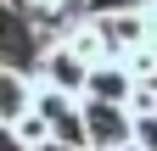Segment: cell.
Masks as SVG:
<instances>
[{
	"instance_id": "cell-6",
	"label": "cell",
	"mask_w": 157,
	"mask_h": 151,
	"mask_svg": "<svg viewBox=\"0 0 157 151\" xmlns=\"http://www.w3.org/2000/svg\"><path fill=\"white\" fill-rule=\"evenodd\" d=\"M34 112H45L51 129H56L62 118H73V112H78V95H67V90H56V84H34Z\"/></svg>"
},
{
	"instance_id": "cell-4",
	"label": "cell",
	"mask_w": 157,
	"mask_h": 151,
	"mask_svg": "<svg viewBox=\"0 0 157 151\" xmlns=\"http://www.w3.org/2000/svg\"><path fill=\"white\" fill-rule=\"evenodd\" d=\"M95 23H101L112 56H124V50H135V45H146V6H135V11H95Z\"/></svg>"
},
{
	"instance_id": "cell-12",
	"label": "cell",
	"mask_w": 157,
	"mask_h": 151,
	"mask_svg": "<svg viewBox=\"0 0 157 151\" xmlns=\"http://www.w3.org/2000/svg\"><path fill=\"white\" fill-rule=\"evenodd\" d=\"M0 151H23V145H17V134H11V123H0Z\"/></svg>"
},
{
	"instance_id": "cell-3",
	"label": "cell",
	"mask_w": 157,
	"mask_h": 151,
	"mask_svg": "<svg viewBox=\"0 0 157 151\" xmlns=\"http://www.w3.org/2000/svg\"><path fill=\"white\" fill-rule=\"evenodd\" d=\"M34 73L28 67H11V62H0V123H17L23 112L34 106Z\"/></svg>"
},
{
	"instance_id": "cell-9",
	"label": "cell",
	"mask_w": 157,
	"mask_h": 151,
	"mask_svg": "<svg viewBox=\"0 0 157 151\" xmlns=\"http://www.w3.org/2000/svg\"><path fill=\"white\" fill-rule=\"evenodd\" d=\"M135 145H140V151H157V112L135 118Z\"/></svg>"
},
{
	"instance_id": "cell-11",
	"label": "cell",
	"mask_w": 157,
	"mask_h": 151,
	"mask_svg": "<svg viewBox=\"0 0 157 151\" xmlns=\"http://www.w3.org/2000/svg\"><path fill=\"white\" fill-rule=\"evenodd\" d=\"M28 151H84V145H67V140L51 134V140H39V145H28Z\"/></svg>"
},
{
	"instance_id": "cell-7",
	"label": "cell",
	"mask_w": 157,
	"mask_h": 151,
	"mask_svg": "<svg viewBox=\"0 0 157 151\" xmlns=\"http://www.w3.org/2000/svg\"><path fill=\"white\" fill-rule=\"evenodd\" d=\"M11 134H17V145H23V151H28V145H39V140H51V134H56V129H51V118H45V112H34V106H28V112H23V118H17V123H11Z\"/></svg>"
},
{
	"instance_id": "cell-2",
	"label": "cell",
	"mask_w": 157,
	"mask_h": 151,
	"mask_svg": "<svg viewBox=\"0 0 157 151\" xmlns=\"http://www.w3.org/2000/svg\"><path fill=\"white\" fill-rule=\"evenodd\" d=\"M34 79H39V84H56V90H67V95H84V84H90V62H84V56H73L62 39H51L45 50H39V67H34Z\"/></svg>"
},
{
	"instance_id": "cell-1",
	"label": "cell",
	"mask_w": 157,
	"mask_h": 151,
	"mask_svg": "<svg viewBox=\"0 0 157 151\" xmlns=\"http://www.w3.org/2000/svg\"><path fill=\"white\" fill-rule=\"evenodd\" d=\"M78 112H84V140H90V151H124L135 140V112L129 106L78 95Z\"/></svg>"
},
{
	"instance_id": "cell-8",
	"label": "cell",
	"mask_w": 157,
	"mask_h": 151,
	"mask_svg": "<svg viewBox=\"0 0 157 151\" xmlns=\"http://www.w3.org/2000/svg\"><path fill=\"white\" fill-rule=\"evenodd\" d=\"M118 62L129 67V79H157V45H135V50H124Z\"/></svg>"
},
{
	"instance_id": "cell-5",
	"label": "cell",
	"mask_w": 157,
	"mask_h": 151,
	"mask_svg": "<svg viewBox=\"0 0 157 151\" xmlns=\"http://www.w3.org/2000/svg\"><path fill=\"white\" fill-rule=\"evenodd\" d=\"M129 90H135V79H129V67L118 62V56H107V62H95V67H90V84H84V95H90V101H118V106H124V101H129Z\"/></svg>"
},
{
	"instance_id": "cell-10",
	"label": "cell",
	"mask_w": 157,
	"mask_h": 151,
	"mask_svg": "<svg viewBox=\"0 0 157 151\" xmlns=\"http://www.w3.org/2000/svg\"><path fill=\"white\" fill-rule=\"evenodd\" d=\"M135 6H151V0H90V11H135Z\"/></svg>"
}]
</instances>
